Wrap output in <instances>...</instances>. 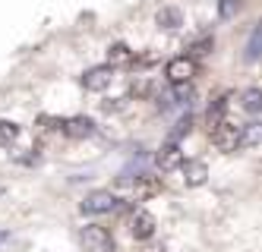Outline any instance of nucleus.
I'll return each mask as SVG.
<instances>
[{
  "label": "nucleus",
  "instance_id": "13",
  "mask_svg": "<svg viewBox=\"0 0 262 252\" xmlns=\"http://www.w3.org/2000/svg\"><path fill=\"white\" fill-rule=\"evenodd\" d=\"M133 60H136L133 51H129L123 41L111 44V51H107V63H111V66H123V63H133Z\"/></svg>",
  "mask_w": 262,
  "mask_h": 252
},
{
  "label": "nucleus",
  "instance_id": "21",
  "mask_svg": "<svg viewBox=\"0 0 262 252\" xmlns=\"http://www.w3.org/2000/svg\"><path fill=\"white\" fill-rule=\"evenodd\" d=\"M10 240V230H0V243H7Z\"/></svg>",
  "mask_w": 262,
  "mask_h": 252
},
{
  "label": "nucleus",
  "instance_id": "15",
  "mask_svg": "<svg viewBox=\"0 0 262 252\" xmlns=\"http://www.w3.org/2000/svg\"><path fill=\"white\" fill-rule=\"evenodd\" d=\"M243 110H247V113H259L262 110V88L243 91Z\"/></svg>",
  "mask_w": 262,
  "mask_h": 252
},
{
  "label": "nucleus",
  "instance_id": "8",
  "mask_svg": "<svg viewBox=\"0 0 262 252\" xmlns=\"http://www.w3.org/2000/svg\"><path fill=\"white\" fill-rule=\"evenodd\" d=\"M129 234H133L136 240H152V234H155V218L148 215L145 208H139L133 218H129Z\"/></svg>",
  "mask_w": 262,
  "mask_h": 252
},
{
  "label": "nucleus",
  "instance_id": "19",
  "mask_svg": "<svg viewBox=\"0 0 262 252\" xmlns=\"http://www.w3.org/2000/svg\"><path fill=\"white\" fill-rule=\"evenodd\" d=\"M218 13H221L224 19H231V16L237 13V0H221V4H218Z\"/></svg>",
  "mask_w": 262,
  "mask_h": 252
},
{
  "label": "nucleus",
  "instance_id": "16",
  "mask_svg": "<svg viewBox=\"0 0 262 252\" xmlns=\"http://www.w3.org/2000/svg\"><path fill=\"white\" fill-rule=\"evenodd\" d=\"M19 139V126L13 120H0V145H13Z\"/></svg>",
  "mask_w": 262,
  "mask_h": 252
},
{
  "label": "nucleus",
  "instance_id": "12",
  "mask_svg": "<svg viewBox=\"0 0 262 252\" xmlns=\"http://www.w3.org/2000/svg\"><path fill=\"white\" fill-rule=\"evenodd\" d=\"M228 101H231V95H218V98L212 101L209 113H205V126H209V132H212L218 123H224V113H228Z\"/></svg>",
  "mask_w": 262,
  "mask_h": 252
},
{
  "label": "nucleus",
  "instance_id": "5",
  "mask_svg": "<svg viewBox=\"0 0 262 252\" xmlns=\"http://www.w3.org/2000/svg\"><path fill=\"white\" fill-rule=\"evenodd\" d=\"M240 126H234V123H218L209 135H212V142H215V148H221V151H234V148H240Z\"/></svg>",
  "mask_w": 262,
  "mask_h": 252
},
{
  "label": "nucleus",
  "instance_id": "3",
  "mask_svg": "<svg viewBox=\"0 0 262 252\" xmlns=\"http://www.w3.org/2000/svg\"><path fill=\"white\" fill-rule=\"evenodd\" d=\"M82 215H107V211H117L120 202L114 192H107V189H95V192H89V196L82 199Z\"/></svg>",
  "mask_w": 262,
  "mask_h": 252
},
{
  "label": "nucleus",
  "instance_id": "11",
  "mask_svg": "<svg viewBox=\"0 0 262 252\" xmlns=\"http://www.w3.org/2000/svg\"><path fill=\"white\" fill-rule=\"evenodd\" d=\"M155 22H158L164 32H177V29L183 26V13H180V7H161L158 16H155Z\"/></svg>",
  "mask_w": 262,
  "mask_h": 252
},
{
  "label": "nucleus",
  "instance_id": "17",
  "mask_svg": "<svg viewBox=\"0 0 262 252\" xmlns=\"http://www.w3.org/2000/svg\"><path fill=\"white\" fill-rule=\"evenodd\" d=\"M262 142V123H253L240 132V145H259Z\"/></svg>",
  "mask_w": 262,
  "mask_h": 252
},
{
  "label": "nucleus",
  "instance_id": "1",
  "mask_svg": "<svg viewBox=\"0 0 262 252\" xmlns=\"http://www.w3.org/2000/svg\"><path fill=\"white\" fill-rule=\"evenodd\" d=\"M79 243L85 246V252H114V237L101 224H85L79 230Z\"/></svg>",
  "mask_w": 262,
  "mask_h": 252
},
{
  "label": "nucleus",
  "instance_id": "7",
  "mask_svg": "<svg viewBox=\"0 0 262 252\" xmlns=\"http://www.w3.org/2000/svg\"><path fill=\"white\" fill-rule=\"evenodd\" d=\"M155 164H158V170H177V167H183V151H180V145L174 139L164 142L155 151Z\"/></svg>",
  "mask_w": 262,
  "mask_h": 252
},
{
  "label": "nucleus",
  "instance_id": "10",
  "mask_svg": "<svg viewBox=\"0 0 262 252\" xmlns=\"http://www.w3.org/2000/svg\"><path fill=\"white\" fill-rule=\"evenodd\" d=\"M183 183L186 186H202L205 180H209V167H205V161H183Z\"/></svg>",
  "mask_w": 262,
  "mask_h": 252
},
{
  "label": "nucleus",
  "instance_id": "6",
  "mask_svg": "<svg viewBox=\"0 0 262 252\" xmlns=\"http://www.w3.org/2000/svg\"><path fill=\"white\" fill-rule=\"evenodd\" d=\"M111 82H114V66H111V63H104V66H92V70L82 73V85H85L89 91H104Z\"/></svg>",
  "mask_w": 262,
  "mask_h": 252
},
{
  "label": "nucleus",
  "instance_id": "18",
  "mask_svg": "<svg viewBox=\"0 0 262 252\" xmlns=\"http://www.w3.org/2000/svg\"><path fill=\"white\" fill-rule=\"evenodd\" d=\"M209 48H212V38H202V41H196V44L190 48V57H202V54H209Z\"/></svg>",
  "mask_w": 262,
  "mask_h": 252
},
{
  "label": "nucleus",
  "instance_id": "14",
  "mask_svg": "<svg viewBox=\"0 0 262 252\" xmlns=\"http://www.w3.org/2000/svg\"><path fill=\"white\" fill-rule=\"evenodd\" d=\"M262 57V22L253 29L250 41H247V51H243V60H259Z\"/></svg>",
  "mask_w": 262,
  "mask_h": 252
},
{
  "label": "nucleus",
  "instance_id": "20",
  "mask_svg": "<svg viewBox=\"0 0 262 252\" xmlns=\"http://www.w3.org/2000/svg\"><path fill=\"white\" fill-rule=\"evenodd\" d=\"M142 252H164V249H161V246H145Z\"/></svg>",
  "mask_w": 262,
  "mask_h": 252
},
{
  "label": "nucleus",
  "instance_id": "9",
  "mask_svg": "<svg viewBox=\"0 0 262 252\" xmlns=\"http://www.w3.org/2000/svg\"><path fill=\"white\" fill-rule=\"evenodd\" d=\"M63 132L70 139H89V135H95V123L89 117H70V120H63Z\"/></svg>",
  "mask_w": 262,
  "mask_h": 252
},
{
  "label": "nucleus",
  "instance_id": "2",
  "mask_svg": "<svg viewBox=\"0 0 262 252\" xmlns=\"http://www.w3.org/2000/svg\"><path fill=\"white\" fill-rule=\"evenodd\" d=\"M196 73H199L196 57H190V54L174 57V60H167V66H164V76H167V82H171V85H186V82H193Z\"/></svg>",
  "mask_w": 262,
  "mask_h": 252
},
{
  "label": "nucleus",
  "instance_id": "4",
  "mask_svg": "<svg viewBox=\"0 0 262 252\" xmlns=\"http://www.w3.org/2000/svg\"><path fill=\"white\" fill-rule=\"evenodd\" d=\"M120 186H126L129 196H133L136 202H145V199H152V196H158V192H161V183L155 177H148V173H142V177H136V180L120 177Z\"/></svg>",
  "mask_w": 262,
  "mask_h": 252
}]
</instances>
